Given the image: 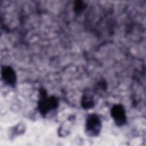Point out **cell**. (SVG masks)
<instances>
[{
    "mask_svg": "<svg viewBox=\"0 0 146 146\" xmlns=\"http://www.w3.org/2000/svg\"><path fill=\"white\" fill-rule=\"evenodd\" d=\"M40 98L38 101V110L43 115H46L52 110H55L59 104L58 99L54 96H48L44 90L39 91Z\"/></svg>",
    "mask_w": 146,
    "mask_h": 146,
    "instance_id": "obj_1",
    "label": "cell"
},
{
    "mask_svg": "<svg viewBox=\"0 0 146 146\" xmlns=\"http://www.w3.org/2000/svg\"><path fill=\"white\" fill-rule=\"evenodd\" d=\"M102 122L99 117L94 113L89 115L86 121V132L90 136H96L100 132Z\"/></svg>",
    "mask_w": 146,
    "mask_h": 146,
    "instance_id": "obj_2",
    "label": "cell"
},
{
    "mask_svg": "<svg viewBox=\"0 0 146 146\" xmlns=\"http://www.w3.org/2000/svg\"><path fill=\"white\" fill-rule=\"evenodd\" d=\"M111 115L117 125L121 126L126 123L125 111L121 104L113 105L111 110Z\"/></svg>",
    "mask_w": 146,
    "mask_h": 146,
    "instance_id": "obj_3",
    "label": "cell"
},
{
    "mask_svg": "<svg viewBox=\"0 0 146 146\" xmlns=\"http://www.w3.org/2000/svg\"><path fill=\"white\" fill-rule=\"evenodd\" d=\"M1 74L4 82L8 86L14 87L17 82V75L14 70L10 66L2 67Z\"/></svg>",
    "mask_w": 146,
    "mask_h": 146,
    "instance_id": "obj_4",
    "label": "cell"
},
{
    "mask_svg": "<svg viewBox=\"0 0 146 146\" xmlns=\"http://www.w3.org/2000/svg\"><path fill=\"white\" fill-rule=\"evenodd\" d=\"M82 107L85 110L92 108L95 106V100L93 94L90 91H86L82 95L81 100Z\"/></svg>",
    "mask_w": 146,
    "mask_h": 146,
    "instance_id": "obj_5",
    "label": "cell"
},
{
    "mask_svg": "<svg viewBox=\"0 0 146 146\" xmlns=\"http://www.w3.org/2000/svg\"><path fill=\"white\" fill-rule=\"evenodd\" d=\"M87 7L86 3L82 1H76L74 3V9L76 14L82 13Z\"/></svg>",
    "mask_w": 146,
    "mask_h": 146,
    "instance_id": "obj_6",
    "label": "cell"
},
{
    "mask_svg": "<svg viewBox=\"0 0 146 146\" xmlns=\"http://www.w3.org/2000/svg\"><path fill=\"white\" fill-rule=\"evenodd\" d=\"M107 87V85L106 82L104 80H101L96 84L95 87V91L99 94H101L106 91Z\"/></svg>",
    "mask_w": 146,
    "mask_h": 146,
    "instance_id": "obj_7",
    "label": "cell"
}]
</instances>
